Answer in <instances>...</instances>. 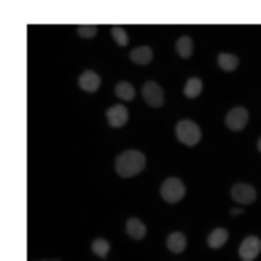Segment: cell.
<instances>
[{"mask_svg": "<svg viewBox=\"0 0 261 261\" xmlns=\"http://www.w3.org/2000/svg\"><path fill=\"white\" fill-rule=\"evenodd\" d=\"M113 38H116V43H119V46H127L129 43V38H127V33H124L121 27H113Z\"/></svg>", "mask_w": 261, "mask_h": 261, "instance_id": "19", "label": "cell"}, {"mask_svg": "<svg viewBox=\"0 0 261 261\" xmlns=\"http://www.w3.org/2000/svg\"><path fill=\"white\" fill-rule=\"evenodd\" d=\"M92 250H94V253H97L100 258H105V256H108V250H111V245H108V240L97 237V240L92 243Z\"/></svg>", "mask_w": 261, "mask_h": 261, "instance_id": "18", "label": "cell"}, {"mask_svg": "<svg viewBox=\"0 0 261 261\" xmlns=\"http://www.w3.org/2000/svg\"><path fill=\"white\" fill-rule=\"evenodd\" d=\"M167 248L172 253H180V250H186V234H180V231H172L167 237Z\"/></svg>", "mask_w": 261, "mask_h": 261, "instance_id": "12", "label": "cell"}, {"mask_svg": "<svg viewBox=\"0 0 261 261\" xmlns=\"http://www.w3.org/2000/svg\"><path fill=\"white\" fill-rule=\"evenodd\" d=\"M143 167H146V156H143L140 151H124V153L116 156V172H119L121 178L138 175Z\"/></svg>", "mask_w": 261, "mask_h": 261, "instance_id": "1", "label": "cell"}, {"mask_svg": "<svg viewBox=\"0 0 261 261\" xmlns=\"http://www.w3.org/2000/svg\"><path fill=\"white\" fill-rule=\"evenodd\" d=\"M108 124L111 127H124L127 124V119H129V111L124 108V105H113V108H108Z\"/></svg>", "mask_w": 261, "mask_h": 261, "instance_id": "8", "label": "cell"}, {"mask_svg": "<svg viewBox=\"0 0 261 261\" xmlns=\"http://www.w3.org/2000/svg\"><path fill=\"white\" fill-rule=\"evenodd\" d=\"M191 49H194V41H191L189 35H180L178 43H175V51L183 57V60H189V57H191Z\"/></svg>", "mask_w": 261, "mask_h": 261, "instance_id": "15", "label": "cell"}, {"mask_svg": "<svg viewBox=\"0 0 261 261\" xmlns=\"http://www.w3.org/2000/svg\"><path fill=\"white\" fill-rule=\"evenodd\" d=\"M258 253H261V240L256 234H250V237H245L243 243H240V258L243 261H253Z\"/></svg>", "mask_w": 261, "mask_h": 261, "instance_id": "6", "label": "cell"}, {"mask_svg": "<svg viewBox=\"0 0 261 261\" xmlns=\"http://www.w3.org/2000/svg\"><path fill=\"white\" fill-rule=\"evenodd\" d=\"M226 240H229V231H226L224 226H221V229H213V231H210L207 245H210V248H221V245L226 243Z\"/></svg>", "mask_w": 261, "mask_h": 261, "instance_id": "14", "label": "cell"}, {"mask_svg": "<svg viewBox=\"0 0 261 261\" xmlns=\"http://www.w3.org/2000/svg\"><path fill=\"white\" fill-rule=\"evenodd\" d=\"M127 234L132 240H143V237H146V224H143L140 218H129L127 221Z\"/></svg>", "mask_w": 261, "mask_h": 261, "instance_id": "11", "label": "cell"}, {"mask_svg": "<svg viewBox=\"0 0 261 261\" xmlns=\"http://www.w3.org/2000/svg\"><path fill=\"white\" fill-rule=\"evenodd\" d=\"M100 84H102V81H100V75L94 73V70H84V73L79 75V86H81L84 92H97Z\"/></svg>", "mask_w": 261, "mask_h": 261, "instance_id": "9", "label": "cell"}, {"mask_svg": "<svg viewBox=\"0 0 261 261\" xmlns=\"http://www.w3.org/2000/svg\"><path fill=\"white\" fill-rule=\"evenodd\" d=\"M162 199L164 202H172V205H175V202H180L183 199V194H186V186H183V180L180 178H167L162 183Z\"/></svg>", "mask_w": 261, "mask_h": 261, "instance_id": "3", "label": "cell"}, {"mask_svg": "<svg viewBox=\"0 0 261 261\" xmlns=\"http://www.w3.org/2000/svg\"><path fill=\"white\" fill-rule=\"evenodd\" d=\"M143 100H146L151 108H159V105L164 102V92H162V86L156 81H146L143 84Z\"/></svg>", "mask_w": 261, "mask_h": 261, "instance_id": "4", "label": "cell"}, {"mask_svg": "<svg viewBox=\"0 0 261 261\" xmlns=\"http://www.w3.org/2000/svg\"><path fill=\"white\" fill-rule=\"evenodd\" d=\"M237 65H240L237 54H218V67H221V70L231 73V70H237Z\"/></svg>", "mask_w": 261, "mask_h": 261, "instance_id": "13", "label": "cell"}, {"mask_svg": "<svg viewBox=\"0 0 261 261\" xmlns=\"http://www.w3.org/2000/svg\"><path fill=\"white\" fill-rule=\"evenodd\" d=\"M116 94H119L121 100H132L135 97V86L129 81H119L116 84Z\"/></svg>", "mask_w": 261, "mask_h": 261, "instance_id": "17", "label": "cell"}, {"mask_svg": "<svg viewBox=\"0 0 261 261\" xmlns=\"http://www.w3.org/2000/svg\"><path fill=\"white\" fill-rule=\"evenodd\" d=\"M258 151H261V138H258Z\"/></svg>", "mask_w": 261, "mask_h": 261, "instance_id": "21", "label": "cell"}, {"mask_svg": "<svg viewBox=\"0 0 261 261\" xmlns=\"http://www.w3.org/2000/svg\"><path fill=\"white\" fill-rule=\"evenodd\" d=\"M79 35H81V38H94V35H97V27H92V24H81V27H79Z\"/></svg>", "mask_w": 261, "mask_h": 261, "instance_id": "20", "label": "cell"}, {"mask_svg": "<svg viewBox=\"0 0 261 261\" xmlns=\"http://www.w3.org/2000/svg\"><path fill=\"white\" fill-rule=\"evenodd\" d=\"M175 135H178V140L183 143V146H197L199 138H202V132L194 121H189V119H183L175 124Z\"/></svg>", "mask_w": 261, "mask_h": 261, "instance_id": "2", "label": "cell"}, {"mask_svg": "<svg viewBox=\"0 0 261 261\" xmlns=\"http://www.w3.org/2000/svg\"><path fill=\"white\" fill-rule=\"evenodd\" d=\"M231 199L240 202V205H250V202H256V189L250 183H234L231 186Z\"/></svg>", "mask_w": 261, "mask_h": 261, "instance_id": "5", "label": "cell"}, {"mask_svg": "<svg viewBox=\"0 0 261 261\" xmlns=\"http://www.w3.org/2000/svg\"><path fill=\"white\" fill-rule=\"evenodd\" d=\"M183 94H186L189 100H194L202 94V79H189L186 86H183Z\"/></svg>", "mask_w": 261, "mask_h": 261, "instance_id": "16", "label": "cell"}, {"mask_svg": "<svg viewBox=\"0 0 261 261\" xmlns=\"http://www.w3.org/2000/svg\"><path fill=\"white\" fill-rule=\"evenodd\" d=\"M248 124V111L245 108H231L226 113V127L229 129H243Z\"/></svg>", "mask_w": 261, "mask_h": 261, "instance_id": "7", "label": "cell"}, {"mask_svg": "<svg viewBox=\"0 0 261 261\" xmlns=\"http://www.w3.org/2000/svg\"><path fill=\"white\" fill-rule=\"evenodd\" d=\"M129 60H132L135 65H148V62L153 60V51L148 49V46H138V49L129 51Z\"/></svg>", "mask_w": 261, "mask_h": 261, "instance_id": "10", "label": "cell"}]
</instances>
